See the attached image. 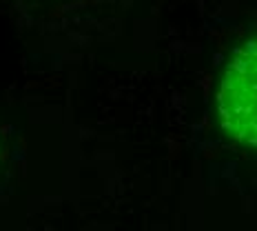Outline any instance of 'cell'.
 <instances>
[{
  "instance_id": "cell-1",
  "label": "cell",
  "mask_w": 257,
  "mask_h": 231,
  "mask_svg": "<svg viewBox=\"0 0 257 231\" xmlns=\"http://www.w3.org/2000/svg\"><path fill=\"white\" fill-rule=\"evenodd\" d=\"M215 103L224 131L233 140L257 147V36L231 56Z\"/></svg>"
}]
</instances>
